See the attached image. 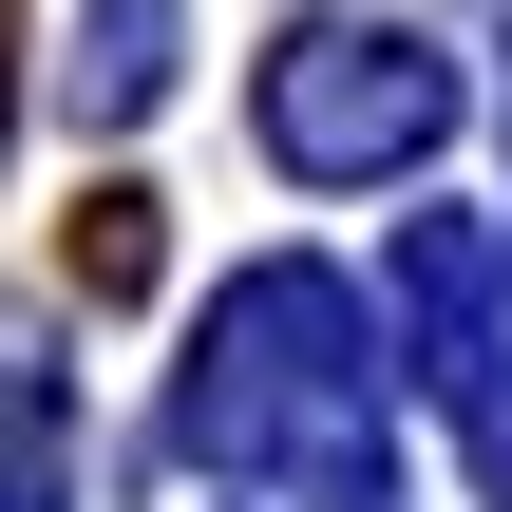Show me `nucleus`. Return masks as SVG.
Here are the masks:
<instances>
[{"label":"nucleus","instance_id":"20e7f679","mask_svg":"<svg viewBox=\"0 0 512 512\" xmlns=\"http://www.w3.org/2000/svg\"><path fill=\"white\" fill-rule=\"evenodd\" d=\"M19 512H57V361H19Z\"/></svg>","mask_w":512,"mask_h":512},{"label":"nucleus","instance_id":"f257e3e1","mask_svg":"<svg viewBox=\"0 0 512 512\" xmlns=\"http://www.w3.org/2000/svg\"><path fill=\"white\" fill-rule=\"evenodd\" d=\"M190 456L228 494H266V512H380L399 494V418H380V361H361V285L342 266H247L209 304Z\"/></svg>","mask_w":512,"mask_h":512},{"label":"nucleus","instance_id":"f03ea898","mask_svg":"<svg viewBox=\"0 0 512 512\" xmlns=\"http://www.w3.org/2000/svg\"><path fill=\"white\" fill-rule=\"evenodd\" d=\"M437 133H456V76H437L418 38H285V57H266V152L323 171V190L418 171Z\"/></svg>","mask_w":512,"mask_h":512},{"label":"nucleus","instance_id":"7ed1b4c3","mask_svg":"<svg viewBox=\"0 0 512 512\" xmlns=\"http://www.w3.org/2000/svg\"><path fill=\"white\" fill-rule=\"evenodd\" d=\"M171 95V0H95V57H76V114H152Z\"/></svg>","mask_w":512,"mask_h":512}]
</instances>
